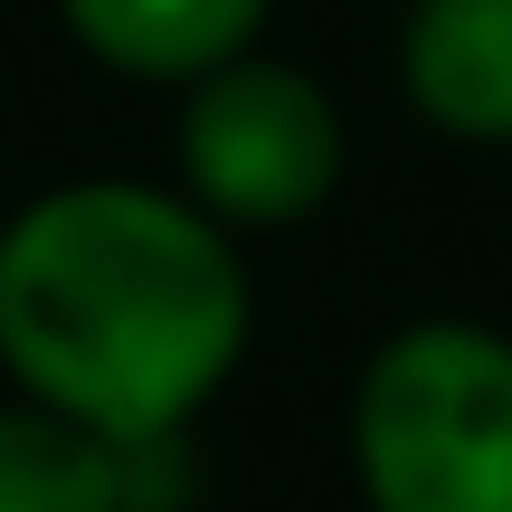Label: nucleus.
Segmentation results:
<instances>
[{
	"instance_id": "1",
	"label": "nucleus",
	"mask_w": 512,
	"mask_h": 512,
	"mask_svg": "<svg viewBox=\"0 0 512 512\" xmlns=\"http://www.w3.org/2000/svg\"><path fill=\"white\" fill-rule=\"evenodd\" d=\"M247 266L152 181H57L0 228V370L114 446L181 437L247 361Z\"/></svg>"
},
{
	"instance_id": "4",
	"label": "nucleus",
	"mask_w": 512,
	"mask_h": 512,
	"mask_svg": "<svg viewBox=\"0 0 512 512\" xmlns=\"http://www.w3.org/2000/svg\"><path fill=\"white\" fill-rule=\"evenodd\" d=\"M408 114L446 143H512V0H408L399 29Z\"/></svg>"
},
{
	"instance_id": "6",
	"label": "nucleus",
	"mask_w": 512,
	"mask_h": 512,
	"mask_svg": "<svg viewBox=\"0 0 512 512\" xmlns=\"http://www.w3.org/2000/svg\"><path fill=\"white\" fill-rule=\"evenodd\" d=\"M0 512H124V446L38 399H0Z\"/></svg>"
},
{
	"instance_id": "3",
	"label": "nucleus",
	"mask_w": 512,
	"mask_h": 512,
	"mask_svg": "<svg viewBox=\"0 0 512 512\" xmlns=\"http://www.w3.org/2000/svg\"><path fill=\"white\" fill-rule=\"evenodd\" d=\"M342 105L294 57L238 48L228 67L181 86V200L238 228H304L342 190Z\"/></svg>"
},
{
	"instance_id": "2",
	"label": "nucleus",
	"mask_w": 512,
	"mask_h": 512,
	"mask_svg": "<svg viewBox=\"0 0 512 512\" xmlns=\"http://www.w3.org/2000/svg\"><path fill=\"white\" fill-rule=\"evenodd\" d=\"M351 484L370 512H512V332L427 313L361 361Z\"/></svg>"
},
{
	"instance_id": "5",
	"label": "nucleus",
	"mask_w": 512,
	"mask_h": 512,
	"mask_svg": "<svg viewBox=\"0 0 512 512\" xmlns=\"http://www.w3.org/2000/svg\"><path fill=\"white\" fill-rule=\"evenodd\" d=\"M57 10L95 67L133 76V86H190L238 48H256L275 0H57Z\"/></svg>"
}]
</instances>
